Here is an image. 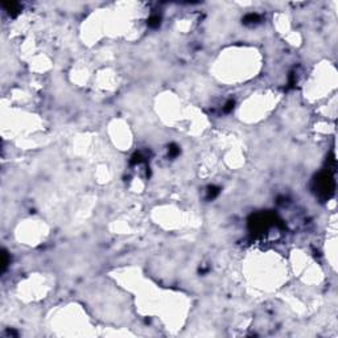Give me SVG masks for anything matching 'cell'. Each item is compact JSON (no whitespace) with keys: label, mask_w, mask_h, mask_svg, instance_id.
Segmentation results:
<instances>
[{"label":"cell","mask_w":338,"mask_h":338,"mask_svg":"<svg viewBox=\"0 0 338 338\" xmlns=\"http://www.w3.org/2000/svg\"><path fill=\"white\" fill-rule=\"evenodd\" d=\"M3 7L8 11L9 15H16V13L20 11V5L17 4V3H4Z\"/></svg>","instance_id":"cell-1"},{"label":"cell","mask_w":338,"mask_h":338,"mask_svg":"<svg viewBox=\"0 0 338 338\" xmlns=\"http://www.w3.org/2000/svg\"><path fill=\"white\" fill-rule=\"evenodd\" d=\"M218 193H219V188L210 186L209 190H207V197H209V198H214L215 195H218Z\"/></svg>","instance_id":"cell-2"},{"label":"cell","mask_w":338,"mask_h":338,"mask_svg":"<svg viewBox=\"0 0 338 338\" xmlns=\"http://www.w3.org/2000/svg\"><path fill=\"white\" fill-rule=\"evenodd\" d=\"M259 21V16L258 15H254V13H250L244 17V22H256Z\"/></svg>","instance_id":"cell-3"},{"label":"cell","mask_w":338,"mask_h":338,"mask_svg":"<svg viewBox=\"0 0 338 338\" xmlns=\"http://www.w3.org/2000/svg\"><path fill=\"white\" fill-rule=\"evenodd\" d=\"M148 25H149V27H152V28L159 27V25H160V19H159L157 16H152V17L149 19V21H148Z\"/></svg>","instance_id":"cell-4"},{"label":"cell","mask_w":338,"mask_h":338,"mask_svg":"<svg viewBox=\"0 0 338 338\" xmlns=\"http://www.w3.org/2000/svg\"><path fill=\"white\" fill-rule=\"evenodd\" d=\"M3 262H1V271H5V268H7L8 266V255L5 251H3Z\"/></svg>","instance_id":"cell-5"},{"label":"cell","mask_w":338,"mask_h":338,"mask_svg":"<svg viewBox=\"0 0 338 338\" xmlns=\"http://www.w3.org/2000/svg\"><path fill=\"white\" fill-rule=\"evenodd\" d=\"M232 107H234V101H229L226 103V106L223 107V111L225 112H229V111H231L232 110Z\"/></svg>","instance_id":"cell-6"},{"label":"cell","mask_w":338,"mask_h":338,"mask_svg":"<svg viewBox=\"0 0 338 338\" xmlns=\"http://www.w3.org/2000/svg\"><path fill=\"white\" fill-rule=\"evenodd\" d=\"M178 152H180V149H178V147H177V145H174V144H173V145H170V148H169V153H170V156H176Z\"/></svg>","instance_id":"cell-7"}]
</instances>
